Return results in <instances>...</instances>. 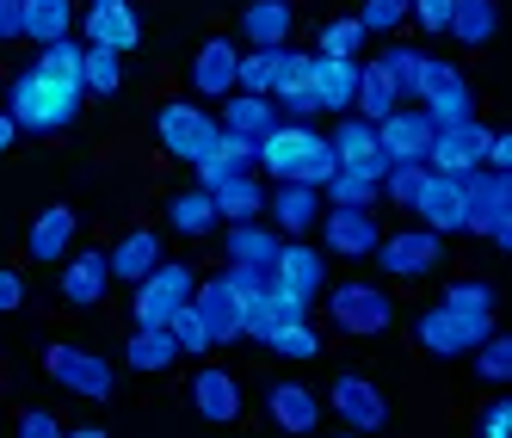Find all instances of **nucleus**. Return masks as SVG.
Instances as JSON below:
<instances>
[{
	"label": "nucleus",
	"mask_w": 512,
	"mask_h": 438,
	"mask_svg": "<svg viewBox=\"0 0 512 438\" xmlns=\"http://www.w3.org/2000/svg\"><path fill=\"white\" fill-rule=\"evenodd\" d=\"M81 105H87V93L81 87H62V81H50L44 68H19V75L7 81V112L13 124H19V136H56V130H68L81 118Z\"/></svg>",
	"instance_id": "obj_1"
},
{
	"label": "nucleus",
	"mask_w": 512,
	"mask_h": 438,
	"mask_svg": "<svg viewBox=\"0 0 512 438\" xmlns=\"http://www.w3.org/2000/svg\"><path fill=\"white\" fill-rule=\"evenodd\" d=\"M334 142L315 136L309 124L284 118L272 136H260V173L266 179H303V186H327L334 179Z\"/></svg>",
	"instance_id": "obj_2"
},
{
	"label": "nucleus",
	"mask_w": 512,
	"mask_h": 438,
	"mask_svg": "<svg viewBox=\"0 0 512 438\" xmlns=\"http://www.w3.org/2000/svg\"><path fill=\"white\" fill-rule=\"evenodd\" d=\"M216 136H223V124H216L210 105H198V99H161L155 105V142H161L167 161L198 167L216 149Z\"/></svg>",
	"instance_id": "obj_3"
},
{
	"label": "nucleus",
	"mask_w": 512,
	"mask_h": 438,
	"mask_svg": "<svg viewBox=\"0 0 512 438\" xmlns=\"http://www.w3.org/2000/svg\"><path fill=\"white\" fill-rule=\"evenodd\" d=\"M44 377H50L56 389H68V395H81V401H112V389H118L112 358H105V352H87V346H68V340L44 346Z\"/></svg>",
	"instance_id": "obj_4"
},
{
	"label": "nucleus",
	"mask_w": 512,
	"mask_h": 438,
	"mask_svg": "<svg viewBox=\"0 0 512 438\" xmlns=\"http://www.w3.org/2000/svg\"><path fill=\"white\" fill-rule=\"evenodd\" d=\"M488 334H494V315H463V309H445V303L414 315V340L432 358H469Z\"/></svg>",
	"instance_id": "obj_5"
},
{
	"label": "nucleus",
	"mask_w": 512,
	"mask_h": 438,
	"mask_svg": "<svg viewBox=\"0 0 512 438\" xmlns=\"http://www.w3.org/2000/svg\"><path fill=\"white\" fill-rule=\"evenodd\" d=\"M192 284H198V272L186 260H161L149 278L130 284V321L136 327H167V315L179 303H192Z\"/></svg>",
	"instance_id": "obj_6"
},
{
	"label": "nucleus",
	"mask_w": 512,
	"mask_h": 438,
	"mask_svg": "<svg viewBox=\"0 0 512 438\" xmlns=\"http://www.w3.org/2000/svg\"><path fill=\"white\" fill-rule=\"evenodd\" d=\"M420 112H426L438 130L475 118V87L463 81V68L445 62V56H432V50H426V62H420Z\"/></svg>",
	"instance_id": "obj_7"
},
{
	"label": "nucleus",
	"mask_w": 512,
	"mask_h": 438,
	"mask_svg": "<svg viewBox=\"0 0 512 438\" xmlns=\"http://www.w3.org/2000/svg\"><path fill=\"white\" fill-rule=\"evenodd\" d=\"M512 223V173L494 167H469L463 173V235L494 241V229Z\"/></svg>",
	"instance_id": "obj_8"
},
{
	"label": "nucleus",
	"mask_w": 512,
	"mask_h": 438,
	"mask_svg": "<svg viewBox=\"0 0 512 438\" xmlns=\"http://www.w3.org/2000/svg\"><path fill=\"white\" fill-rule=\"evenodd\" d=\"M327 315H334V327L340 334H352V340H371V334H383V327L395 321V297L383 284H334L327 290Z\"/></svg>",
	"instance_id": "obj_9"
},
{
	"label": "nucleus",
	"mask_w": 512,
	"mask_h": 438,
	"mask_svg": "<svg viewBox=\"0 0 512 438\" xmlns=\"http://www.w3.org/2000/svg\"><path fill=\"white\" fill-rule=\"evenodd\" d=\"M321 408L334 414L346 432H383V426H389V401H383V389H377L371 377H358V371L334 377V389L321 395Z\"/></svg>",
	"instance_id": "obj_10"
},
{
	"label": "nucleus",
	"mask_w": 512,
	"mask_h": 438,
	"mask_svg": "<svg viewBox=\"0 0 512 438\" xmlns=\"http://www.w3.org/2000/svg\"><path fill=\"white\" fill-rule=\"evenodd\" d=\"M371 260L389 272V278H432L445 266V235L432 229H401V235H383Z\"/></svg>",
	"instance_id": "obj_11"
},
{
	"label": "nucleus",
	"mask_w": 512,
	"mask_h": 438,
	"mask_svg": "<svg viewBox=\"0 0 512 438\" xmlns=\"http://www.w3.org/2000/svg\"><path fill=\"white\" fill-rule=\"evenodd\" d=\"M315 229H321V253H340V260H371L383 241L377 210H352V204H327Z\"/></svg>",
	"instance_id": "obj_12"
},
{
	"label": "nucleus",
	"mask_w": 512,
	"mask_h": 438,
	"mask_svg": "<svg viewBox=\"0 0 512 438\" xmlns=\"http://www.w3.org/2000/svg\"><path fill=\"white\" fill-rule=\"evenodd\" d=\"M432 136H438V124L420 112V105H395L389 118H377V149L389 155V167H414V161H426Z\"/></svg>",
	"instance_id": "obj_13"
},
{
	"label": "nucleus",
	"mask_w": 512,
	"mask_h": 438,
	"mask_svg": "<svg viewBox=\"0 0 512 438\" xmlns=\"http://www.w3.org/2000/svg\"><path fill=\"white\" fill-rule=\"evenodd\" d=\"M327 142H334V161L364 173V179H377L383 186V173H389V155L377 149V124L371 118H358V112H340V124L327 130Z\"/></svg>",
	"instance_id": "obj_14"
},
{
	"label": "nucleus",
	"mask_w": 512,
	"mask_h": 438,
	"mask_svg": "<svg viewBox=\"0 0 512 438\" xmlns=\"http://www.w3.org/2000/svg\"><path fill=\"white\" fill-rule=\"evenodd\" d=\"M81 44H105V50L130 56L142 44L136 7H130V0H87V7H81Z\"/></svg>",
	"instance_id": "obj_15"
},
{
	"label": "nucleus",
	"mask_w": 512,
	"mask_h": 438,
	"mask_svg": "<svg viewBox=\"0 0 512 438\" xmlns=\"http://www.w3.org/2000/svg\"><path fill=\"white\" fill-rule=\"evenodd\" d=\"M321 186H303V179H272V192H266V216H272V229L290 241V235H309L321 223Z\"/></svg>",
	"instance_id": "obj_16"
},
{
	"label": "nucleus",
	"mask_w": 512,
	"mask_h": 438,
	"mask_svg": "<svg viewBox=\"0 0 512 438\" xmlns=\"http://www.w3.org/2000/svg\"><path fill=\"white\" fill-rule=\"evenodd\" d=\"M192 309H198V321H204L210 346H235V340H241V297H235V284H229L223 272L204 278V284H192Z\"/></svg>",
	"instance_id": "obj_17"
},
{
	"label": "nucleus",
	"mask_w": 512,
	"mask_h": 438,
	"mask_svg": "<svg viewBox=\"0 0 512 438\" xmlns=\"http://www.w3.org/2000/svg\"><path fill=\"white\" fill-rule=\"evenodd\" d=\"M482 149H488V124L482 118H463V124H451V130L432 136L426 167L432 173H469V167H482Z\"/></svg>",
	"instance_id": "obj_18"
},
{
	"label": "nucleus",
	"mask_w": 512,
	"mask_h": 438,
	"mask_svg": "<svg viewBox=\"0 0 512 438\" xmlns=\"http://www.w3.org/2000/svg\"><path fill=\"white\" fill-rule=\"evenodd\" d=\"M266 278H278L284 290H297V297H321V290H327V253H315L303 235H290L284 247H278V260H272V272Z\"/></svg>",
	"instance_id": "obj_19"
},
{
	"label": "nucleus",
	"mask_w": 512,
	"mask_h": 438,
	"mask_svg": "<svg viewBox=\"0 0 512 438\" xmlns=\"http://www.w3.org/2000/svg\"><path fill=\"white\" fill-rule=\"evenodd\" d=\"M56 290H62V303H68V309H93V303H105V290H112V266H105V247H93V253H68Z\"/></svg>",
	"instance_id": "obj_20"
},
{
	"label": "nucleus",
	"mask_w": 512,
	"mask_h": 438,
	"mask_svg": "<svg viewBox=\"0 0 512 438\" xmlns=\"http://www.w3.org/2000/svg\"><path fill=\"white\" fill-rule=\"evenodd\" d=\"M414 216L432 235H463V173H426V192H420Z\"/></svg>",
	"instance_id": "obj_21"
},
{
	"label": "nucleus",
	"mask_w": 512,
	"mask_h": 438,
	"mask_svg": "<svg viewBox=\"0 0 512 438\" xmlns=\"http://www.w3.org/2000/svg\"><path fill=\"white\" fill-rule=\"evenodd\" d=\"M235 62H241L235 38H204L198 56H192V93L198 99H229L235 93Z\"/></svg>",
	"instance_id": "obj_22"
},
{
	"label": "nucleus",
	"mask_w": 512,
	"mask_h": 438,
	"mask_svg": "<svg viewBox=\"0 0 512 438\" xmlns=\"http://www.w3.org/2000/svg\"><path fill=\"white\" fill-rule=\"evenodd\" d=\"M75 235H81V216L68 210V204H50L38 223H31L25 253H31L38 266H62V260H68V247H75Z\"/></svg>",
	"instance_id": "obj_23"
},
{
	"label": "nucleus",
	"mask_w": 512,
	"mask_h": 438,
	"mask_svg": "<svg viewBox=\"0 0 512 438\" xmlns=\"http://www.w3.org/2000/svg\"><path fill=\"white\" fill-rule=\"evenodd\" d=\"M253 167H260V142H253V136H235V130H223V136H216V149H210L192 173H198V186H204V192H216L223 179L253 173Z\"/></svg>",
	"instance_id": "obj_24"
},
{
	"label": "nucleus",
	"mask_w": 512,
	"mask_h": 438,
	"mask_svg": "<svg viewBox=\"0 0 512 438\" xmlns=\"http://www.w3.org/2000/svg\"><path fill=\"white\" fill-rule=\"evenodd\" d=\"M192 408H198L210 426L241 420V383L223 371V364H198V377H192Z\"/></svg>",
	"instance_id": "obj_25"
},
{
	"label": "nucleus",
	"mask_w": 512,
	"mask_h": 438,
	"mask_svg": "<svg viewBox=\"0 0 512 438\" xmlns=\"http://www.w3.org/2000/svg\"><path fill=\"white\" fill-rule=\"evenodd\" d=\"M266 414H272L278 432H315L327 408H321V395L309 383H272L266 389Z\"/></svg>",
	"instance_id": "obj_26"
},
{
	"label": "nucleus",
	"mask_w": 512,
	"mask_h": 438,
	"mask_svg": "<svg viewBox=\"0 0 512 438\" xmlns=\"http://www.w3.org/2000/svg\"><path fill=\"white\" fill-rule=\"evenodd\" d=\"M216 124L223 130H235V136H272L284 118H278V105H272V93H229V99H216Z\"/></svg>",
	"instance_id": "obj_27"
},
{
	"label": "nucleus",
	"mask_w": 512,
	"mask_h": 438,
	"mask_svg": "<svg viewBox=\"0 0 512 438\" xmlns=\"http://www.w3.org/2000/svg\"><path fill=\"white\" fill-rule=\"evenodd\" d=\"M161 260H167V247H161V235H155V229H130V235H118V247H105V266H112V278H118V284L149 278Z\"/></svg>",
	"instance_id": "obj_28"
},
{
	"label": "nucleus",
	"mask_w": 512,
	"mask_h": 438,
	"mask_svg": "<svg viewBox=\"0 0 512 438\" xmlns=\"http://www.w3.org/2000/svg\"><path fill=\"white\" fill-rule=\"evenodd\" d=\"M290 31H297V7H290V0H247V7H241V38H247V50L290 44Z\"/></svg>",
	"instance_id": "obj_29"
},
{
	"label": "nucleus",
	"mask_w": 512,
	"mask_h": 438,
	"mask_svg": "<svg viewBox=\"0 0 512 438\" xmlns=\"http://www.w3.org/2000/svg\"><path fill=\"white\" fill-rule=\"evenodd\" d=\"M309 87L321 99V112H352V93H358V56H315L309 68Z\"/></svg>",
	"instance_id": "obj_30"
},
{
	"label": "nucleus",
	"mask_w": 512,
	"mask_h": 438,
	"mask_svg": "<svg viewBox=\"0 0 512 438\" xmlns=\"http://www.w3.org/2000/svg\"><path fill=\"white\" fill-rule=\"evenodd\" d=\"M278 247H284V235L272 229V223H229V235H223V260H235V266H260V272H272V260H278Z\"/></svg>",
	"instance_id": "obj_31"
},
{
	"label": "nucleus",
	"mask_w": 512,
	"mask_h": 438,
	"mask_svg": "<svg viewBox=\"0 0 512 438\" xmlns=\"http://www.w3.org/2000/svg\"><path fill=\"white\" fill-rule=\"evenodd\" d=\"M371 62H377V75L395 87V99H401V105H420V62H426V50H420V44L389 38Z\"/></svg>",
	"instance_id": "obj_32"
},
{
	"label": "nucleus",
	"mask_w": 512,
	"mask_h": 438,
	"mask_svg": "<svg viewBox=\"0 0 512 438\" xmlns=\"http://www.w3.org/2000/svg\"><path fill=\"white\" fill-rule=\"evenodd\" d=\"M179 358H186V352H179V340L167 334V327H136V334H130V346H124V364H130V371H142V377H161V371H173Z\"/></svg>",
	"instance_id": "obj_33"
},
{
	"label": "nucleus",
	"mask_w": 512,
	"mask_h": 438,
	"mask_svg": "<svg viewBox=\"0 0 512 438\" xmlns=\"http://www.w3.org/2000/svg\"><path fill=\"white\" fill-rule=\"evenodd\" d=\"M216 223H223V216H216V198H210L204 186H186V192L167 198V229H173V235H192V241H198V235H210Z\"/></svg>",
	"instance_id": "obj_34"
},
{
	"label": "nucleus",
	"mask_w": 512,
	"mask_h": 438,
	"mask_svg": "<svg viewBox=\"0 0 512 438\" xmlns=\"http://www.w3.org/2000/svg\"><path fill=\"white\" fill-rule=\"evenodd\" d=\"M210 198H216V216H223V223H253V216H266V186H260L253 173L223 179Z\"/></svg>",
	"instance_id": "obj_35"
},
{
	"label": "nucleus",
	"mask_w": 512,
	"mask_h": 438,
	"mask_svg": "<svg viewBox=\"0 0 512 438\" xmlns=\"http://www.w3.org/2000/svg\"><path fill=\"white\" fill-rule=\"evenodd\" d=\"M494 25H500V7L494 0H451V38L463 50H482L494 38Z\"/></svg>",
	"instance_id": "obj_36"
},
{
	"label": "nucleus",
	"mask_w": 512,
	"mask_h": 438,
	"mask_svg": "<svg viewBox=\"0 0 512 438\" xmlns=\"http://www.w3.org/2000/svg\"><path fill=\"white\" fill-rule=\"evenodd\" d=\"M75 31V0H25V38L31 44H56Z\"/></svg>",
	"instance_id": "obj_37"
},
{
	"label": "nucleus",
	"mask_w": 512,
	"mask_h": 438,
	"mask_svg": "<svg viewBox=\"0 0 512 438\" xmlns=\"http://www.w3.org/2000/svg\"><path fill=\"white\" fill-rule=\"evenodd\" d=\"M81 56H87V44L68 31V38H56V44H38V56H31V68H44L50 81H62V87H81ZM87 93V87H81Z\"/></svg>",
	"instance_id": "obj_38"
},
{
	"label": "nucleus",
	"mask_w": 512,
	"mask_h": 438,
	"mask_svg": "<svg viewBox=\"0 0 512 438\" xmlns=\"http://www.w3.org/2000/svg\"><path fill=\"white\" fill-rule=\"evenodd\" d=\"M81 87H87L93 99H112V93L124 87V56L105 50V44H87V56H81Z\"/></svg>",
	"instance_id": "obj_39"
},
{
	"label": "nucleus",
	"mask_w": 512,
	"mask_h": 438,
	"mask_svg": "<svg viewBox=\"0 0 512 438\" xmlns=\"http://www.w3.org/2000/svg\"><path fill=\"white\" fill-rule=\"evenodd\" d=\"M395 105H401V99H395V87L377 75V62H358V93H352V112L377 124V118H389V112H395Z\"/></svg>",
	"instance_id": "obj_40"
},
{
	"label": "nucleus",
	"mask_w": 512,
	"mask_h": 438,
	"mask_svg": "<svg viewBox=\"0 0 512 438\" xmlns=\"http://www.w3.org/2000/svg\"><path fill=\"white\" fill-rule=\"evenodd\" d=\"M321 198L327 204H352V210H377L383 186H377V179H364V173H352V167H334V179L321 186Z\"/></svg>",
	"instance_id": "obj_41"
},
{
	"label": "nucleus",
	"mask_w": 512,
	"mask_h": 438,
	"mask_svg": "<svg viewBox=\"0 0 512 438\" xmlns=\"http://www.w3.org/2000/svg\"><path fill=\"white\" fill-rule=\"evenodd\" d=\"M266 352H272V358H290V364H309V358H321L327 346H321V334H315V321H290V327H278V334L266 340Z\"/></svg>",
	"instance_id": "obj_42"
},
{
	"label": "nucleus",
	"mask_w": 512,
	"mask_h": 438,
	"mask_svg": "<svg viewBox=\"0 0 512 438\" xmlns=\"http://www.w3.org/2000/svg\"><path fill=\"white\" fill-rule=\"evenodd\" d=\"M469 364H475V377H482V383H512V334L494 327V334L469 352Z\"/></svg>",
	"instance_id": "obj_43"
},
{
	"label": "nucleus",
	"mask_w": 512,
	"mask_h": 438,
	"mask_svg": "<svg viewBox=\"0 0 512 438\" xmlns=\"http://www.w3.org/2000/svg\"><path fill=\"white\" fill-rule=\"evenodd\" d=\"M408 7H414V0H364L352 19L364 25V38H395V31L408 25Z\"/></svg>",
	"instance_id": "obj_44"
},
{
	"label": "nucleus",
	"mask_w": 512,
	"mask_h": 438,
	"mask_svg": "<svg viewBox=\"0 0 512 438\" xmlns=\"http://www.w3.org/2000/svg\"><path fill=\"white\" fill-rule=\"evenodd\" d=\"M438 303H445V309H463V315H494L500 297H494V284H488V278H451Z\"/></svg>",
	"instance_id": "obj_45"
},
{
	"label": "nucleus",
	"mask_w": 512,
	"mask_h": 438,
	"mask_svg": "<svg viewBox=\"0 0 512 438\" xmlns=\"http://www.w3.org/2000/svg\"><path fill=\"white\" fill-rule=\"evenodd\" d=\"M426 173H432L426 161H414V167H389V173H383V198H389L395 210H414L420 192H426Z\"/></svg>",
	"instance_id": "obj_46"
},
{
	"label": "nucleus",
	"mask_w": 512,
	"mask_h": 438,
	"mask_svg": "<svg viewBox=\"0 0 512 438\" xmlns=\"http://www.w3.org/2000/svg\"><path fill=\"white\" fill-rule=\"evenodd\" d=\"M315 56H364V25L346 13V19H327L321 38H315Z\"/></svg>",
	"instance_id": "obj_47"
},
{
	"label": "nucleus",
	"mask_w": 512,
	"mask_h": 438,
	"mask_svg": "<svg viewBox=\"0 0 512 438\" xmlns=\"http://www.w3.org/2000/svg\"><path fill=\"white\" fill-rule=\"evenodd\" d=\"M272 62H278V44L272 50H247L235 62V93H272Z\"/></svg>",
	"instance_id": "obj_48"
},
{
	"label": "nucleus",
	"mask_w": 512,
	"mask_h": 438,
	"mask_svg": "<svg viewBox=\"0 0 512 438\" xmlns=\"http://www.w3.org/2000/svg\"><path fill=\"white\" fill-rule=\"evenodd\" d=\"M309 68H315V50H290V44H278V62H272V93L309 87Z\"/></svg>",
	"instance_id": "obj_49"
},
{
	"label": "nucleus",
	"mask_w": 512,
	"mask_h": 438,
	"mask_svg": "<svg viewBox=\"0 0 512 438\" xmlns=\"http://www.w3.org/2000/svg\"><path fill=\"white\" fill-rule=\"evenodd\" d=\"M167 334L179 340V352H186V358H192V352H210V334H204V321H198L192 303H179V309L167 315Z\"/></svg>",
	"instance_id": "obj_50"
},
{
	"label": "nucleus",
	"mask_w": 512,
	"mask_h": 438,
	"mask_svg": "<svg viewBox=\"0 0 512 438\" xmlns=\"http://www.w3.org/2000/svg\"><path fill=\"white\" fill-rule=\"evenodd\" d=\"M272 105H278V118H297V124L321 118V99H315V87H290V93H272Z\"/></svg>",
	"instance_id": "obj_51"
},
{
	"label": "nucleus",
	"mask_w": 512,
	"mask_h": 438,
	"mask_svg": "<svg viewBox=\"0 0 512 438\" xmlns=\"http://www.w3.org/2000/svg\"><path fill=\"white\" fill-rule=\"evenodd\" d=\"M408 19L426 31V38H445V31H451V0H414Z\"/></svg>",
	"instance_id": "obj_52"
},
{
	"label": "nucleus",
	"mask_w": 512,
	"mask_h": 438,
	"mask_svg": "<svg viewBox=\"0 0 512 438\" xmlns=\"http://www.w3.org/2000/svg\"><path fill=\"white\" fill-rule=\"evenodd\" d=\"M68 426L56 420V414H44V408H25L19 414V438H62Z\"/></svg>",
	"instance_id": "obj_53"
},
{
	"label": "nucleus",
	"mask_w": 512,
	"mask_h": 438,
	"mask_svg": "<svg viewBox=\"0 0 512 438\" xmlns=\"http://www.w3.org/2000/svg\"><path fill=\"white\" fill-rule=\"evenodd\" d=\"M25 297H31V290H25V278H19L13 266H0V315H13V309H25Z\"/></svg>",
	"instance_id": "obj_54"
},
{
	"label": "nucleus",
	"mask_w": 512,
	"mask_h": 438,
	"mask_svg": "<svg viewBox=\"0 0 512 438\" xmlns=\"http://www.w3.org/2000/svg\"><path fill=\"white\" fill-rule=\"evenodd\" d=\"M482 167H494V173H512V136H506V130H488V149H482Z\"/></svg>",
	"instance_id": "obj_55"
},
{
	"label": "nucleus",
	"mask_w": 512,
	"mask_h": 438,
	"mask_svg": "<svg viewBox=\"0 0 512 438\" xmlns=\"http://www.w3.org/2000/svg\"><path fill=\"white\" fill-rule=\"evenodd\" d=\"M482 432L488 438H506L512 432V395H500V401H488V408H482Z\"/></svg>",
	"instance_id": "obj_56"
},
{
	"label": "nucleus",
	"mask_w": 512,
	"mask_h": 438,
	"mask_svg": "<svg viewBox=\"0 0 512 438\" xmlns=\"http://www.w3.org/2000/svg\"><path fill=\"white\" fill-rule=\"evenodd\" d=\"M25 38V0H0V44Z\"/></svg>",
	"instance_id": "obj_57"
},
{
	"label": "nucleus",
	"mask_w": 512,
	"mask_h": 438,
	"mask_svg": "<svg viewBox=\"0 0 512 438\" xmlns=\"http://www.w3.org/2000/svg\"><path fill=\"white\" fill-rule=\"evenodd\" d=\"M223 278L235 284V297H253V290H260V284H266V272H260V266H235V260L223 266Z\"/></svg>",
	"instance_id": "obj_58"
},
{
	"label": "nucleus",
	"mask_w": 512,
	"mask_h": 438,
	"mask_svg": "<svg viewBox=\"0 0 512 438\" xmlns=\"http://www.w3.org/2000/svg\"><path fill=\"white\" fill-rule=\"evenodd\" d=\"M13 142H19V124H13L7 112H0V155H7V149H13Z\"/></svg>",
	"instance_id": "obj_59"
}]
</instances>
